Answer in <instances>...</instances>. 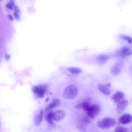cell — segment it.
Returning <instances> with one entry per match:
<instances>
[{"instance_id":"cell-1","label":"cell","mask_w":132,"mask_h":132,"mask_svg":"<svg viewBox=\"0 0 132 132\" xmlns=\"http://www.w3.org/2000/svg\"><path fill=\"white\" fill-rule=\"evenodd\" d=\"M78 90L75 85H69L64 90L62 93L63 97L68 100H72L77 95Z\"/></svg>"},{"instance_id":"cell-2","label":"cell","mask_w":132,"mask_h":132,"mask_svg":"<svg viewBox=\"0 0 132 132\" xmlns=\"http://www.w3.org/2000/svg\"><path fill=\"white\" fill-rule=\"evenodd\" d=\"M115 124V121L113 118L106 117L99 121L97 123V125L100 128L107 129L113 127Z\"/></svg>"},{"instance_id":"cell-3","label":"cell","mask_w":132,"mask_h":132,"mask_svg":"<svg viewBox=\"0 0 132 132\" xmlns=\"http://www.w3.org/2000/svg\"><path fill=\"white\" fill-rule=\"evenodd\" d=\"M48 89V86L46 84H42L35 86L32 88V91L37 97L42 98L44 96Z\"/></svg>"},{"instance_id":"cell-4","label":"cell","mask_w":132,"mask_h":132,"mask_svg":"<svg viewBox=\"0 0 132 132\" xmlns=\"http://www.w3.org/2000/svg\"><path fill=\"white\" fill-rule=\"evenodd\" d=\"M101 108L98 104L90 106L86 112L87 116L92 118H94L100 113Z\"/></svg>"},{"instance_id":"cell-5","label":"cell","mask_w":132,"mask_h":132,"mask_svg":"<svg viewBox=\"0 0 132 132\" xmlns=\"http://www.w3.org/2000/svg\"><path fill=\"white\" fill-rule=\"evenodd\" d=\"M111 87V85L109 83L106 85L100 84L98 86V89L103 94L107 96L111 94V91L109 88H110Z\"/></svg>"},{"instance_id":"cell-6","label":"cell","mask_w":132,"mask_h":132,"mask_svg":"<svg viewBox=\"0 0 132 132\" xmlns=\"http://www.w3.org/2000/svg\"><path fill=\"white\" fill-rule=\"evenodd\" d=\"M125 95L121 91H118L112 96L111 98L112 100L117 104L124 100Z\"/></svg>"},{"instance_id":"cell-7","label":"cell","mask_w":132,"mask_h":132,"mask_svg":"<svg viewBox=\"0 0 132 132\" xmlns=\"http://www.w3.org/2000/svg\"><path fill=\"white\" fill-rule=\"evenodd\" d=\"M132 117L130 114L125 113L123 114L119 119V122L123 124H129L132 122Z\"/></svg>"},{"instance_id":"cell-8","label":"cell","mask_w":132,"mask_h":132,"mask_svg":"<svg viewBox=\"0 0 132 132\" xmlns=\"http://www.w3.org/2000/svg\"><path fill=\"white\" fill-rule=\"evenodd\" d=\"M129 102L126 100H124L117 104V112L119 114L122 113L127 107Z\"/></svg>"},{"instance_id":"cell-9","label":"cell","mask_w":132,"mask_h":132,"mask_svg":"<svg viewBox=\"0 0 132 132\" xmlns=\"http://www.w3.org/2000/svg\"><path fill=\"white\" fill-rule=\"evenodd\" d=\"M65 116L64 112L62 110L58 111L53 113V120L57 121L62 120Z\"/></svg>"},{"instance_id":"cell-10","label":"cell","mask_w":132,"mask_h":132,"mask_svg":"<svg viewBox=\"0 0 132 132\" xmlns=\"http://www.w3.org/2000/svg\"><path fill=\"white\" fill-rule=\"evenodd\" d=\"M132 52L130 49L128 47L124 46L120 49V54L122 57H126L131 55Z\"/></svg>"},{"instance_id":"cell-11","label":"cell","mask_w":132,"mask_h":132,"mask_svg":"<svg viewBox=\"0 0 132 132\" xmlns=\"http://www.w3.org/2000/svg\"><path fill=\"white\" fill-rule=\"evenodd\" d=\"M60 103V101L59 99L57 98L54 99L52 102L48 104L46 107L45 109L46 111H48L49 110L58 106Z\"/></svg>"},{"instance_id":"cell-12","label":"cell","mask_w":132,"mask_h":132,"mask_svg":"<svg viewBox=\"0 0 132 132\" xmlns=\"http://www.w3.org/2000/svg\"><path fill=\"white\" fill-rule=\"evenodd\" d=\"M53 113L52 111L49 112L45 115V118L47 122L52 126H54L53 122Z\"/></svg>"},{"instance_id":"cell-13","label":"cell","mask_w":132,"mask_h":132,"mask_svg":"<svg viewBox=\"0 0 132 132\" xmlns=\"http://www.w3.org/2000/svg\"><path fill=\"white\" fill-rule=\"evenodd\" d=\"M43 117V112L42 110H41L37 115L35 120V125L37 126L40 125L42 121Z\"/></svg>"},{"instance_id":"cell-14","label":"cell","mask_w":132,"mask_h":132,"mask_svg":"<svg viewBox=\"0 0 132 132\" xmlns=\"http://www.w3.org/2000/svg\"><path fill=\"white\" fill-rule=\"evenodd\" d=\"M67 70L71 74H78L81 73L82 70L76 67H70L67 69Z\"/></svg>"},{"instance_id":"cell-15","label":"cell","mask_w":132,"mask_h":132,"mask_svg":"<svg viewBox=\"0 0 132 132\" xmlns=\"http://www.w3.org/2000/svg\"><path fill=\"white\" fill-rule=\"evenodd\" d=\"M111 71L113 75H116L119 74L121 71L120 69L117 66H113L111 68Z\"/></svg>"},{"instance_id":"cell-16","label":"cell","mask_w":132,"mask_h":132,"mask_svg":"<svg viewBox=\"0 0 132 132\" xmlns=\"http://www.w3.org/2000/svg\"><path fill=\"white\" fill-rule=\"evenodd\" d=\"M108 59V57L104 55H101L99 56L98 58L99 63L103 64L105 63Z\"/></svg>"},{"instance_id":"cell-17","label":"cell","mask_w":132,"mask_h":132,"mask_svg":"<svg viewBox=\"0 0 132 132\" xmlns=\"http://www.w3.org/2000/svg\"><path fill=\"white\" fill-rule=\"evenodd\" d=\"M128 129L125 127L121 126H118L114 129L115 132H127Z\"/></svg>"},{"instance_id":"cell-18","label":"cell","mask_w":132,"mask_h":132,"mask_svg":"<svg viewBox=\"0 0 132 132\" xmlns=\"http://www.w3.org/2000/svg\"><path fill=\"white\" fill-rule=\"evenodd\" d=\"M82 108L86 112L90 106L89 104L87 102H84L82 103Z\"/></svg>"},{"instance_id":"cell-19","label":"cell","mask_w":132,"mask_h":132,"mask_svg":"<svg viewBox=\"0 0 132 132\" xmlns=\"http://www.w3.org/2000/svg\"><path fill=\"white\" fill-rule=\"evenodd\" d=\"M122 38L123 39L127 40L129 43H132L131 38L130 37L127 36H122Z\"/></svg>"},{"instance_id":"cell-20","label":"cell","mask_w":132,"mask_h":132,"mask_svg":"<svg viewBox=\"0 0 132 132\" xmlns=\"http://www.w3.org/2000/svg\"><path fill=\"white\" fill-rule=\"evenodd\" d=\"M75 108L77 109H80L82 108V103H79L76 106Z\"/></svg>"},{"instance_id":"cell-21","label":"cell","mask_w":132,"mask_h":132,"mask_svg":"<svg viewBox=\"0 0 132 132\" xmlns=\"http://www.w3.org/2000/svg\"><path fill=\"white\" fill-rule=\"evenodd\" d=\"M49 100V98H47L45 100V101L46 102H48Z\"/></svg>"}]
</instances>
